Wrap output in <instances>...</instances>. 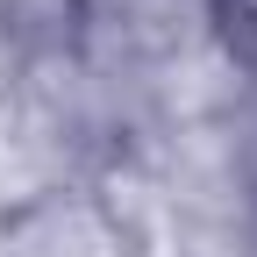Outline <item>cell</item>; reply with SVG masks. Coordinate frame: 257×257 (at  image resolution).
<instances>
[{"label": "cell", "mask_w": 257, "mask_h": 257, "mask_svg": "<svg viewBox=\"0 0 257 257\" xmlns=\"http://www.w3.org/2000/svg\"><path fill=\"white\" fill-rule=\"evenodd\" d=\"M0 257H136V236L100 193H50L0 221Z\"/></svg>", "instance_id": "6da1fadb"}, {"label": "cell", "mask_w": 257, "mask_h": 257, "mask_svg": "<svg viewBox=\"0 0 257 257\" xmlns=\"http://www.w3.org/2000/svg\"><path fill=\"white\" fill-rule=\"evenodd\" d=\"M214 8V22H229V29H243V36H257V0H207Z\"/></svg>", "instance_id": "7a4b0ae2"}]
</instances>
